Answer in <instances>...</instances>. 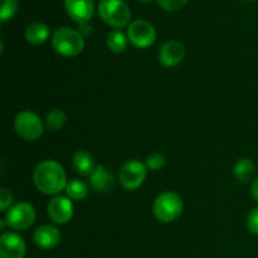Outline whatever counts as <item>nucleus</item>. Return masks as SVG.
<instances>
[{
    "instance_id": "obj_7",
    "label": "nucleus",
    "mask_w": 258,
    "mask_h": 258,
    "mask_svg": "<svg viewBox=\"0 0 258 258\" xmlns=\"http://www.w3.org/2000/svg\"><path fill=\"white\" fill-rule=\"evenodd\" d=\"M127 38L136 48H149L156 39V30L148 20L139 19L131 23L127 28Z\"/></svg>"
},
{
    "instance_id": "obj_11",
    "label": "nucleus",
    "mask_w": 258,
    "mask_h": 258,
    "mask_svg": "<svg viewBox=\"0 0 258 258\" xmlns=\"http://www.w3.org/2000/svg\"><path fill=\"white\" fill-rule=\"evenodd\" d=\"M64 8L71 19L77 24L88 23L93 17V0H64Z\"/></svg>"
},
{
    "instance_id": "obj_26",
    "label": "nucleus",
    "mask_w": 258,
    "mask_h": 258,
    "mask_svg": "<svg viewBox=\"0 0 258 258\" xmlns=\"http://www.w3.org/2000/svg\"><path fill=\"white\" fill-rule=\"evenodd\" d=\"M80 27V33L82 35H90L91 32H92V27L90 25V22L83 23V24H78Z\"/></svg>"
},
{
    "instance_id": "obj_4",
    "label": "nucleus",
    "mask_w": 258,
    "mask_h": 258,
    "mask_svg": "<svg viewBox=\"0 0 258 258\" xmlns=\"http://www.w3.org/2000/svg\"><path fill=\"white\" fill-rule=\"evenodd\" d=\"M184 203L174 191H164L154 202V216L163 223L176 221L183 213Z\"/></svg>"
},
{
    "instance_id": "obj_1",
    "label": "nucleus",
    "mask_w": 258,
    "mask_h": 258,
    "mask_svg": "<svg viewBox=\"0 0 258 258\" xmlns=\"http://www.w3.org/2000/svg\"><path fill=\"white\" fill-rule=\"evenodd\" d=\"M34 185L38 190L47 196H54L66 190L67 175L59 163L54 160H45L38 164L33 174Z\"/></svg>"
},
{
    "instance_id": "obj_2",
    "label": "nucleus",
    "mask_w": 258,
    "mask_h": 258,
    "mask_svg": "<svg viewBox=\"0 0 258 258\" xmlns=\"http://www.w3.org/2000/svg\"><path fill=\"white\" fill-rule=\"evenodd\" d=\"M53 49L64 57H76L85 48V39L78 30L71 28H58L52 37Z\"/></svg>"
},
{
    "instance_id": "obj_28",
    "label": "nucleus",
    "mask_w": 258,
    "mask_h": 258,
    "mask_svg": "<svg viewBox=\"0 0 258 258\" xmlns=\"http://www.w3.org/2000/svg\"><path fill=\"white\" fill-rule=\"evenodd\" d=\"M139 2H143V3H151L153 0H139Z\"/></svg>"
},
{
    "instance_id": "obj_15",
    "label": "nucleus",
    "mask_w": 258,
    "mask_h": 258,
    "mask_svg": "<svg viewBox=\"0 0 258 258\" xmlns=\"http://www.w3.org/2000/svg\"><path fill=\"white\" fill-rule=\"evenodd\" d=\"M72 165L75 170L82 176H91L96 169L95 159L90 153L85 150H80L73 155Z\"/></svg>"
},
{
    "instance_id": "obj_13",
    "label": "nucleus",
    "mask_w": 258,
    "mask_h": 258,
    "mask_svg": "<svg viewBox=\"0 0 258 258\" xmlns=\"http://www.w3.org/2000/svg\"><path fill=\"white\" fill-rule=\"evenodd\" d=\"M185 57V48L178 40H169L159 50V60L165 67L180 64Z\"/></svg>"
},
{
    "instance_id": "obj_5",
    "label": "nucleus",
    "mask_w": 258,
    "mask_h": 258,
    "mask_svg": "<svg viewBox=\"0 0 258 258\" xmlns=\"http://www.w3.org/2000/svg\"><path fill=\"white\" fill-rule=\"evenodd\" d=\"M14 127L18 135L27 141H34L43 134V123L33 111H22L17 115Z\"/></svg>"
},
{
    "instance_id": "obj_20",
    "label": "nucleus",
    "mask_w": 258,
    "mask_h": 258,
    "mask_svg": "<svg viewBox=\"0 0 258 258\" xmlns=\"http://www.w3.org/2000/svg\"><path fill=\"white\" fill-rule=\"evenodd\" d=\"M66 122H67V115L63 112L59 108H52L49 112L47 113V118H45V123H47V128L50 131H59L64 127Z\"/></svg>"
},
{
    "instance_id": "obj_18",
    "label": "nucleus",
    "mask_w": 258,
    "mask_h": 258,
    "mask_svg": "<svg viewBox=\"0 0 258 258\" xmlns=\"http://www.w3.org/2000/svg\"><path fill=\"white\" fill-rule=\"evenodd\" d=\"M107 48L113 53H122L125 52V49L127 48L128 38L127 35H125V33H122L121 30L116 29L112 30L110 34L107 35Z\"/></svg>"
},
{
    "instance_id": "obj_12",
    "label": "nucleus",
    "mask_w": 258,
    "mask_h": 258,
    "mask_svg": "<svg viewBox=\"0 0 258 258\" xmlns=\"http://www.w3.org/2000/svg\"><path fill=\"white\" fill-rule=\"evenodd\" d=\"M62 234L59 229L50 224L38 227L33 233V241L40 249H52L60 243Z\"/></svg>"
},
{
    "instance_id": "obj_23",
    "label": "nucleus",
    "mask_w": 258,
    "mask_h": 258,
    "mask_svg": "<svg viewBox=\"0 0 258 258\" xmlns=\"http://www.w3.org/2000/svg\"><path fill=\"white\" fill-rule=\"evenodd\" d=\"M188 2L189 0H156L159 7L166 12H178L183 9L188 4Z\"/></svg>"
},
{
    "instance_id": "obj_16",
    "label": "nucleus",
    "mask_w": 258,
    "mask_h": 258,
    "mask_svg": "<svg viewBox=\"0 0 258 258\" xmlns=\"http://www.w3.org/2000/svg\"><path fill=\"white\" fill-rule=\"evenodd\" d=\"M49 27L47 24H44V23H32L25 29V39H27L28 43H30L33 45H40L43 43H45L48 40V38H49Z\"/></svg>"
},
{
    "instance_id": "obj_14",
    "label": "nucleus",
    "mask_w": 258,
    "mask_h": 258,
    "mask_svg": "<svg viewBox=\"0 0 258 258\" xmlns=\"http://www.w3.org/2000/svg\"><path fill=\"white\" fill-rule=\"evenodd\" d=\"M90 183L91 186H92L96 191L106 193V191L111 190V189L113 188L115 179H113L112 174H111L105 166L97 165L92 175L90 176Z\"/></svg>"
},
{
    "instance_id": "obj_10",
    "label": "nucleus",
    "mask_w": 258,
    "mask_h": 258,
    "mask_svg": "<svg viewBox=\"0 0 258 258\" xmlns=\"http://www.w3.org/2000/svg\"><path fill=\"white\" fill-rule=\"evenodd\" d=\"M27 252L25 242L19 234L7 232L0 238V257L2 258H24Z\"/></svg>"
},
{
    "instance_id": "obj_22",
    "label": "nucleus",
    "mask_w": 258,
    "mask_h": 258,
    "mask_svg": "<svg viewBox=\"0 0 258 258\" xmlns=\"http://www.w3.org/2000/svg\"><path fill=\"white\" fill-rule=\"evenodd\" d=\"M165 163H166V159L163 154L153 153L151 155H149L148 158H146L145 165L149 170L156 171V170H160V169H163L164 166H165Z\"/></svg>"
},
{
    "instance_id": "obj_24",
    "label": "nucleus",
    "mask_w": 258,
    "mask_h": 258,
    "mask_svg": "<svg viewBox=\"0 0 258 258\" xmlns=\"http://www.w3.org/2000/svg\"><path fill=\"white\" fill-rule=\"evenodd\" d=\"M247 227H248V231L251 233L258 236V207L251 211V213L247 217Z\"/></svg>"
},
{
    "instance_id": "obj_8",
    "label": "nucleus",
    "mask_w": 258,
    "mask_h": 258,
    "mask_svg": "<svg viewBox=\"0 0 258 258\" xmlns=\"http://www.w3.org/2000/svg\"><path fill=\"white\" fill-rule=\"evenodd\" d=\"M35 221V209L29 203H18L8 211L5 222L15 231H25L30 228Z\"/></svg>"
},
{
    "instance_id": "obj_3",
    "label": "nucleus",
    "mask_w": 258,
    "mask_h": 258,
    "mask_svg": "<svg viewBox=\"0 0 258 258\" xmlns=\"http://www.w3.org/2000/svg\"><path fill=\"white\" fill-rule=\"evenodd\" d=\"M98 15L110 27L120 29L131 20L130 7L125 0H100Z\"/></svg>"
},
{
    "instance_id": "obj_25",
    "label": "nucleus",
    "mask_w": 258,
    "mask_h": 258,
    "mask_svg": "<svg viewBox=\"0 0 258 258\" xmlns=\"http://www.w3.org/2000/svg\"><path fill=\"white\" fill-rule=\"evenodd\" d=\"M13 203V194L8 189H0V211H7Z\"/></svg>"
},
{
    "instance_id": "obj_17",
    "label": "nucleus",
    "mask_w": 258,
    "mask_h": 258,
    "mask_svg": "<svg viewBox=\"0 0 258 258\" xmlns=\"http://www.w3.org/2000/svg\"><path fill=\"white\" fill-rule=\"evenodd\" d=\"M256 173L254 163L249 158H242L234 165V175L242 183H249Z\"/></svg>"
},
{
    "instance_id": "obj_21",
    "label": "nucleus",
    "mask_w": 258,
    "mask_h": 258,
    "mask_svg": "<svg viewBox=\"0 0 258 258\" xmlns=\"http://www.w3.org/2000/svg\"><path fill=\"white\" fill-rule=\"evenodd\" d=\"M18 10V0H2V9H0V20L7 22L12 19Z\"/></svg>"
},
{
    "instance_id": "obj_19",
    "label": "nucleus",
    "mask_w": 258,
    "mask_h": 258,
    "mask_svg": "<svg viewBox=\"0 0 258 258\" xmlns=\"http://www.w3.org/2000/svg\"><path fill=\"white\" fill-rule=\"evenodd\" d=\"M66 193H67L68 198L72 199V201L81 202L88 196V188L86 185V183L78 180V179H73V180L67 183Z\"/></svg>"
},
{
    "instance_id": "obj_9",
    "label": "nucleus",
    "mask_w": 258,
    "mask_h": 258,
    "mask_svg": "<svg viewBox=\"0 0 258 258\" xmlns=\"http://www.w3.org/2000/svg\"><path fill=\"white\" fill-rule=\"evenodd\" d=\"M48 216L54 223L66 224L73 217V204L68 197H54L48 203Z\"/></svg>"
},
{
    "instance_id": "obj_6",
    "label": "nucleus",
    "mask_w": 258,
    "mask_h": 258,
    "mask_svg": "<svg viewBox=\"0 0 258 258\" xmlns=\"http://www.w3.org/2000/svg\"><path fill=\"white\" fill-rule=\"evenodd\" d=\"M146 175H148V168L145 164L133 159L123 164L118 174V179L123 188L127 190H135L145 181Z\"/></svg>"
},
{
    "instance_id": "obj_27",
    "label": "nucleus",
    "mask_w": 258,
    "mask_h": 258,
    "mask_svg": "<svg viewBox=\"0 0 258 258\" xmlns=\"http://www.w3.org/2000/svg\"><path fill=\"white\" fill-rule=\"evenodd\" d=\"M251 194H252V197H253V198L258 202V178L254 179L253 183H252Z\"/></svg>"
}]
</instances>
